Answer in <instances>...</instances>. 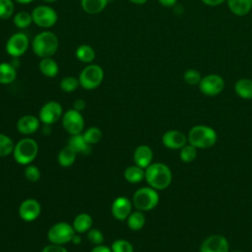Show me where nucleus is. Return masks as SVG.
Returning <instances> with one entry per match:
<instances>
[{
	"mask_svg": "<svg viewBox=\"0 0 252 252\" xmlns=\"http://www.w3.org/2000/svg\"><path fill=\"white\" fill-rule=\"evenodd\" d=\"M145 179L152 188L163 190L170 185L172 172L170 168L162 162H152L145 168Z\"/></svg>",
	"mask_w": 252,
	"mask_h": 252,
	"instance_id": "obj_1",
	"label": "nucleus"
},
{
	"mask_svg": "<svg viewBox=\"0 0 252 252\" xmlns=\"http://www.w3.org/2000/svg\"><path fill=\"white\" fill-rule=\"evenodd\" d=\"M59 47V39L57 35L49 31H43L35 34L32 41V49L33 53L40 57H52Z\"/></svg>",
	"mask_w": 252,
	"mask_h": 252,
	"instance_id": "obj_2",
	"label": "nucleus"
},
{
	"mask_svg": "<svg viewBox=\"0 0 252 252\" xmlns=\"http://www.w3.org/2000/svg\"><path fill=\"white\" fill-rule=\"evenodd\" d=\"M217 140V132L207 125L193 126L187 135L188 143L197 149H209L216 144Z\"/></svg>",
	"mask_w": 252,
	"mask_h": 252,
	"instance_id": "obj_3",
	"label": "nucleus"
},
{
	"mask_svg": "<svg viewBox=\"0 0 252 252\" xmlns=\"http://www.w3.org/2000/svg\"><path fill=\"white\" fill-rule=\"evenodd\" d=\"M38 153V145L32 138H24L20 140L14 147L13 157L17 163L22 165L31 164L36 158Z\"/></svg>",
	"mask_w": 252,
	"mask_h": 252,
	"instance_id": "obj_4",
	"label": "nucleus"
},
{
	"mask_svg": "<svg viewBox=\"0 0 252 252\" xmlns=\"http://www.w3.org/2000/svg\"><path fill=\"white\" fill-rule=\"evenodd\" d=\"M159 201L158 193L151 186L141 187L135 191L132 203L134 207L142 212H148L155 209Z\"/></svg>",
	"mask_w": 252,
	"mask_h": 252,
	"instance_id": "obj_5",
	"label": "nucleus"
},
{
	"mask_svg": "<svg viewBox=\"0 0 252 252\" xmlns=\"http://www.w3.org/2000/svg\"><path fill=\"white\" fill-rule=\"evenodd\" d=\"M104 77L103 69L97 64H89L87 65L79 75L80 86L87 90L92 91L99 87Z\"/></svg>",
	"mask_w": 252,
	"mask_h": 252,
	"instance_id": "obj_6",
	"label": "nucleus"
},
{
	"mask_svg": "<svg viewBox=\"0 0 252 252\" xmlns=\"http://www.w3.org/2000/svg\"><path fill=\"white\" fill-rule=\"evenodd\" d=\"M75 233L76 231L72 224L65 221H59L54 223L48 229L47 239L50 243L63 245L71 242Z\"/></svg>",
	"mask_w": 252,
	"mask_h": 252,
	"instance_id": "obj_7",
	"label": "nucleus"
},
{
	"mask_svg": "<svg viewBox=\"0 0 252 252\" xmlns=\"http://www.w3.org/2000/svg\"><path fill=\"white\" fill-rule=\"evenodd\" d=\"M31 14L33 24L42 29H49L53 27L58 20L56 11L47 5L36 6Z\"/></svg>",
	"mask_w": 252,
	"mask_h": 252,
	"instance_id": "obj_8",
	"label": "nucleus"
},
{
	"mask_svg": "<svg viewBox=\"0 0 252 252\" xmlns=\"http://www.w3.org/2000/svg\"><path fill=\"white\" fill-rule=\"evenodd\" d=\"M30 40L26 33L16 32L12 34L6 41L5 49L8 55L11 57H21L29 48Z\"/></svg>",
	"mask_w": 252,
	"mask_h": 252,
	"instance_id": "obj_9",
	"label": "nucleus"
},
{
	"mask_svg": "<svg viewBox=\"0 0 252 252\" xmlns=\"http://www.w3.org/2000/svg\"><path fill=\"white\" fill-rule=\"evenodd\" d=\"M198 86L203 94L208 96H215L223 91L224 81L222 77L218 74H209L205 77H202Z\"/></svg>",
	"mask_w": 252,
	"mask_h": 252,
	"instance_id": "obj_10",
	"label": "nucleus"
},
{
	"mask_svg": "<svg viewBox=\"0 0 252 252\" xmlns=\"http://www.w3.org/2000/svg\"><path fill=\"white\" fill-rule=\"evenodd\" d=\"M62 125L70 135L81 134L85 126L84 117L80 111L69 109L62 115Z\"/></svg>",
	"mask_w": 252,
	"mask_h": 252,
	"instance_id": "obj_11",
	"label": "nucleus"
},
{
	"mask_svg": "<svg viewBox=\"0 0 252 252\" xmlns=\"http://www.w3.org/2000/svg\"><path fill=\"white\" fill-rule=\"evenodd\" d=\"M63 109L58 101L50 100L45 102L39 109L38 118L45 125H52L62 118Z\"/></svg>",
	"mask_w": 252,
	"mask_h": 252,
	"instance_id": "obj_12",
	"label": "nucleus"
},
{
	"mask_svg": "<svg viewBox=\"0 0 252 252\" xmlns=\"http://www.w3.org/2000/svg\"><path fill=\"white\" fill-rule=\"evenodd\" d=\"M200 252H229V244L224 236L212 234L203 240Z\"/></svg>",
	"mask_w": 252,
	"mask_h": 252,
	"instance_id": "obj_13",
	"label": "nucleus"
},
{
	"mask_svg": "<svg viewBox=\"0 0 252 252\" xmlns=\"http://www.w3.org/2000/svg\"><path fill=\"white\" fill-rule=\"evenodd\" d=\"M41 212V206L35 199L30 198L24 200L19 207V216L25 221H33Z\"/></svg>",
	"mask_w": 252,
	"mask_h": 252,
	"instance_id": "obj_14",
	"label": "nucleus"
},
{
	"mask_svg": "<svg viewBox=\"0 0 252 252\" xmlns=\"http://www.w3.org/2000/svg\"><path fill=\"white\" fill-rule=\"evenodd\" d=\"M162 145L170 150H180L187 143V136L178 130H168L161 137Z\"/></svg>",
	"mask_w": 252,
	"mask_h": 252,
	"instance_id": "obj_15",
	"label": "nucleus"
},
{
	"mask_svg": "<svg viewBox=\"0 0 252 252\" xmlns=\"http://www.w3.org/2000/svg\"><path fill=\"white\" fill-rule=\"evenodd\" d=\"M132 213V202L124 196L117 197L111 204V214L118 220H125Z\"/></svg>",
	"mask_w": 252,
	"mask_h": 252,
	"instance_id": "obj_16",
	"label": "nucleus"
},
{
	"mask_svg": "<svg viewBox=\"0 0 252 252\" xmlns=\"http://www.w3.org/2000/svg\"><path fill=\"white\" fill-rule=\"evenodd\" d=\"M40 120L32 114L22 116L17 122V130L24 135H31L35 133L39 128Z\"/></svg>",
	"mask_w": 252,
	"mask_h": 252,
	"instance_id": "obj_17",
	"label": "nucleus"
},
{
	"mask_svg": "<svg viewBox=\"0 0 252 252\" xmlns=\"http://www.w3.org/2000/svg\"><path fill=\"white\" fill-rule=\"evenodd\" d=\"M153 150L147 145L138 146L133 154V159L135 164L144 169L147 168L153 162Z\"/></svg>",
	"mask_w": 252,
	"mask_h": 252,
	"instance_id": "obj_18",
	"label": "nucleus"
},
{
	"mask_svg": "<svg viewBox=\"0 0 252 252\" xmlns=\"http://www.w3.org/2000/svg\"><path fill=\"white\" fill-rule=\"evenodd\" d=\"M68 146L71 147L77 154L89 155L92 152L91 145L86 142L82 133L77 135H71L70 139L68 140Z\"/></svg>",
	"mask_w": 252,
	"mask_h": 252,
	"instance_id": "obj_19",
	"label": "nucleus"
},
{
	"mask_svg": "<svg viewBox=\"0 0 252 252\" xmlns=\"http://www.w3.org/2000/svg\"><path fill=\"white\" fill-rule=\"evenodd\" d=\"M38 69L40 73L47 78H54L59 72V66L52 57L41 58L38 64Z\"/></svg>",
	"mask_w": 252,
	"mask_h": 252,
	"instance_id": "obj_20",
	"label": "nucleus"
},
{
	"mask_svg": "<svg viewBox=\"0 0 252 252\" xmlns=\"http://www.w3.org/2000/svg\"><path fill=\"white\" fill-rule=\"evenodd\" d=\"M231 13L242 17L247 15L252 8V0H226Z\"/></svg>",
	"mask_w": 252,
	"mask_h": 252,
	"instance_id": "obj_21",
	"label": "nucleus"
},
{
	"mask_svg": "<svg viewBox=\"0 0 252 252\" xmlns=\"http://www.w3.org/2000/svg\"><path fill=\"white\" fill-rule=\"evenodd\" d=\"M72 225L77 233L88 232L92 228L93 219L89 214L81 213L75 217Z\"/></svg>",
	"mask_w": 252,
	"mask_h": 252,
	"instance_id": "obj_22",
	"label": "nucleus"
},
{
	"mask_svg": "<svg viewBox=\"0 0 252 252\" xmlns=\"http://www.w3.org/2000/svg\"><path fill=\"white\" fill-rule=\"evenodd\" d=\"M235 94L244 99H252V80L248 78H242L234 84Z\"/></svg>",
	"mask_w": 252,
	"mask_h": 252,
	"instance_id": "obj_23",
	"label": "nucleus"
},
{
	"mask_svg": "<svg viewBox=\"0 0 252 252\" xmlns=\"http://www.w3.org/2000/svg\"><path fill=\"white\" fill-rule=\"evenodd\" d=\"M17 69L9 62L0 63V84L9 85L15 81Z\"/></svg>",
	"mask_w": 252,
	"mask_h": 252,
	"instance_id": "obj_24",
	"label": "nucleus"
},
{
	"mask_svg": "<svg viewBox=\"0 0 252 252\" xmlns=\"http://www.w3.org/2000/svg\"><path fill=\"white\" fill-rule=\"evenodd\" d=\"M108 0H81L82 9L91 15H95L104 10Z\"/></svg>",
	"mask_w": 252,
	"mask_h": 252,
	"instance_id": "obj_25",
	"label": "nucleus"
},
{
	"mask_svg": "<svg viewBox=\"0 0 252 252\" xmlns=\"http://www.w3.org/2000/svg\"><path fill=\"white\" fill-rule=\"evenodd\" d=\"M124 178L129 183H139L145 179V169L136 164L130 165L124 170Z\"/></svg>",
	"mask_w": 252,
	"mask_h": 252,
	"instance_id": "obj_26",
	"label": "nucleus"
},
{
	"mask_svg": "<svg viewBox=\"0 0 252 252\" xmlns=\"http://www.w3.org/2000/svg\"><path fill=\"white\" fill-rule=\"evenodd\" d=\"M75 55L77 59L83 63L91 64L95 57V52L94 48L89 44H81L75 50Z\"/></svg>",
	"mask_w": 252,
	"mask_h": 252,
	"instance_id": "obj_27",
	"label": "nucleus"
},
{
	"mask_svg": "<svg viewBox=\"0 0 252 252\" xmlns=\"http://www.w3.org/2000/svg\"><path fill=\"white\" fill-rule=\"evenodd\" d=\"M126 220H127L128 227L134 231L142 229L146 223V218H145L144 212L139 210L132 212Z\"/></svg>",
	"mask_w": 252,
	"mask_h": 252,
	"instance_id": "obj_28",
	"label": "nucleus"
},
{
	"mask_svg": "<svg viewBox=\"0 0 252 252\" xmlns=\"http://www.w3.org/2000/svg\"><path fill=\"white\" fill-rule=\"evenodd\" d=\"M76 156H77V153L67 145L66 147L61 149V151L58 154V157H57L58 163L63 167H68L75 162Z\"/></svg>",
	"mask_w": 252,
	"mask_h": 252,
	"instance_id": "obj_29",
	"label": "nucleus"
},
{
	"mask_svg": "<svg viewBox=\"0 0 252 252\" xmlns=\"http://www.w3.org/2000/svg\"><path fill=\"white\" fill-rule=\"evenodd\" d=\"M13 23L18 29L25 30L29 28L33 22H32V17L31 13H28L26 11H21V12H18L16 15H14Z\"/></svg>",
	"mask_w": 252,
	"mask_h": 252,
	"instance_id": "obj_30",
	"label": "nucleus"
},
{
	"mask_svg": "<svg viewBox=\"0 0 252 252\" xmlns=\"http://www.w3.org/2000/svg\"><path fill=\"white\" fill-rule=\"evenodd\" d=\"M197 150H198L197 148L187 143L183 148L180 149V153H179L180 159L186 163L194 161L195 158H197Z\"/></svg>",
	"mask_w": 252,
	"mask_h": 252,
	"instance_id": "obj_31",
	"label": "nucleus"
},
{
	"mask_svg": "<svg viewBox=\"0 0 252 252\" xmlns=\"http://www.w3.org/2000/svg\"><path fill=\"white\" fill-rule=\"evenodd\" d=\"M80 86L79 79L73 76H66L61 79L59 87L64 93H72Z\"/></svg>",
	"mask_w": 252,
	"mask_h": 252,
	"instance_id": "obj_32",
	"label": "nucleus"
},
{
	"mask_svg": "<svg viewBox=\"0 0 252 252\" xmlns=\"http://www.w3.org/2000/svg\"><path fill=\"white\" fill-rule=\"evenodd\" d=\"M14 147L15 145L12 139L9 136L0 133V158L7 157L12 154Z\"/></svg>",
	"mask_w": 252,
	"mask_h": 252,
	"instance_id": "obj_33",
	"label": "nucleus"
},
{
	"mask_svg": "<svg viewBox=\"0 0 252 252\" xmlns=\"http://www.w3.org/2000/svg\"><path fill=\"white\" fill-rule=\"evenodd\" d=\"M83 136L89 145H94L100 141V139L102 138V133L99 128L94 126V127L88 128L83 133Z\"/></svg>",
	"mask_w": 252,
	"mask_h": 252,
	"instance_id": "obj_34",
	"label": "nucleus"
},
{
	"mask_svg": "<svg viewBox=\"0 0 252 252\" xmlns=\"http://www.w3.org/2000/svg\"><path fill=\"white\" fill-rule=\"evenodd\" d=\"M13 0H0V20H8L14 14Z\"/></svg>",
	"mask_w": 252,
	"mask_h": 252,
	"instance_id": "obj_35",
	"label": "nucleus"
},
{
	"mask_svg": "<svg viewBox=\"0 0 252 252\" xmlns=\"http://www.w3.org/2000/svg\"><path fill=\"white\" fill-rule=\"evenodd\" d=\"M183 79L186 84L190 86H196V85H199L202 79V76L200 72L197 71L196 69H187L183 74Z\"/></svg>",
	"mask_w": 252,
	"mask_h": 252,
	"instance_id": "obj_36",
	"label": "nucleus"
},
{
	"mask_svg": "<svg viewBox=\"0 0 252 252\" xmlns=\"http://www.w3.org/2000/svg\"><path fill=\"white\" fill-rule=\"evenodd\" d=\"M110 248H111L112 252H134L133 245L125 239L115 240L111 244Z\"/></svg>",
	"mask_w": 252,
	"mask_h": 252,
	"instance_id": "obj_37",
	"label": "nucleus"
},
{
	"mask_svg": "<svg viewBox=\"0 0 252 252\" xmlns=\"http://www.w3.org/2000/svg\"><path fill=\"white\" fill-rule=\"evenodd\" d=\"M24 175L26 179L29 180L30 182H36L40 178V170L35 165L28 164L27 167L25 168Z\"/></svg>",
	"mask_w": 252,
	"mask_h": 252,
	"instance_id": "obj_38",
	"label": "nucleus"
},
{
	"mask_svg": "<svg viewBox=\"0 0 252 252\" xmlns=\"http://www.w3.org/2000/svg\"><path fill=\"white\" fill-rule=\"evenodd\" d=\"M87 238L91 243H93L94 245L102 244L103 239H104L102 232L99 229H96V228H91L87 232Z\"/></svg>",
	"mask_w": 252,
	"mask_h": 252,
	"instance_id": "obj_39",
	"label": "nucleus"
},
{
	"mask_svg": "<svg viewBox=\"0 0 252 252\" xmlns=\"http://www.w3.org/2000/svg\"><path fill=\"white\" fill-rule=\"evenodd\" d=\"M41 252H68V251H67V249L65 247H63V245L50 243L49 245H46L41 250Z\"/></svg>",
	"mask_w": 252,
	"mask_h": 252,
	"instance_id": "obj_40",
	"label": "nucleus"
},
{
	"mask_svg": "<svg viewBox=\"0 0 252 252\" xmlns=\"http://www.w3.org/2000/svg\"><path fill=\"white\" fill-rule=\"evenodd\" d=\"M73 108L76 109L77 111H80V112H81L82 110H84V109L86 108V102H85V100L82 99V98L76 99V100L73 102Z\"/></svg>",
	"mask_w": 252,
	"mask_h": 252,
	"instance_id": "obj_41",
	"label": "nucleus"
},
{
	"mask_svg": "<svg viewBox=\"0 0 252 252\" xmlns=\"http://www.w3.org/2000/svg\"><path fill=\"white\" fill-rule=\"evenodd\" d=\"M91 252H112L111 251V248L108 247V246H105V245H102V244H99V245H95L92 250Z\"/></svg>",
	"mask_w": 252,
	"mask_h": 252,
	"instance_id": "obj_42",
	"label": "nucleus"
},
{
	"mask_svg": "<svg viewBox=\"0 0 252 252\" xmlns=\"http://www.w3.org/2000/svg\"><path fill=\"white\" fill-rule=\"evenodd\" d=\"M226 0H202V2L208 6H218Z\"/></svg>",
	"mask_w": 252,
	"mask_h": 252,
	"instance_id": "obj_43",
	"label": "nucleus"
},
{
	"mask_svg": "<svg viewBox=\"0 0 252 252\" xmlns=\"http://www.w3.org/2000/svg\"><path fill=\"white\" fill-rule=\"evenodd\" d=\"M158 3L160 5H162L163 7H172L176 4L177 0H158Z\"/></svg>",
	"mask_w": 252,
	"mask_h": 252,
	"instance_id": "obj_44",
	"label": "nucleus"
},
{
	"mask_svg": "<svg viewBox=\"0 0 252 252\" xmlns=\"http://www.w3.org/2000/svg\"><path fill=\"white\" fill-rule=\"evenodd\" d=\"M16 69H18V67L20 66V57H12V60L10 62Z\"/></svg>",
	"mask_w": 252,
	"mask_h": 252,
	"instance_id": "obj_45",
	"label": "nucleus"
},
{
	"mask_svg": "<svg viewBox=\"0 0 252 252\" xmlns=\"http://www.w3.org/2000/svg\"><path fill=\"white\" fill-rule=\"evenodd\" d=\"M81 236H80V233H75V235L73 236V238H72V241L71 242H73L74 244H80L81 243Z\"/></svg>",
	"mask_w": 252,
	"mask_h": 252,
	"instance_id": "obj_46",
	"label": "nucleus"
},
{
	"mask_svg": "<svg viewBox=\"0 0 252 252\" xmlns=\"http://www.w3.org/2000/svg\"><path fill=\"white\" fill-rule=\"evenodd\" d=\"M131 3H134V4H137V5H142V4H145L148 0H129Z\"/></svg>",
	"mask_w": 252,
	"mask_h": 252,
	"instance_id": "obj_47",
	"label": "nucleus"
},
{
	"mask_svg": "<svg viewBox=\"0 0 252 252\" xmlns=\"http://www.w3.org/2000/svg\"><path fill=\"white\" fill-rule=\"evenodd\" d=\"M14 1H16L17 3H20V4H30V3H32L33 0H14Z\"/></svg>",
	"mask_w": 252,
	"mask_h": 252,
	"instance_id": "obj_48",
	"label": "nucleus"
},
{
	"mask_svg": "<svg viewBox=\"0 0 252 252\" xmlns=\"http://www.w3.org/2000/svg\"><path fill=\"white\" fill-rule=\"evenodd\" d=\"M42 1H44V2H46V3H54V2H56L57 0H42Z\"/></svg>",
	"mask_w": 252,
	"mask_h": 252,
	"instance_id": "obj_49",
	"label": "nucleus"
},
{
	"mask_svg": "<svg viewBox=\"0 0 252 252\" xmlns=\"http://www.w3.org/2000/svg\"><path fill=\"white\" fill-rule=\"evenodd\" d=\"M229 252H242L240 250H233V251H229Z\"/></svg>",
	"mask_w": 252,
	"mask_h": 252,
	"instance_id": "obj_50",
	"label": "nucleus"
}]
</instances>
